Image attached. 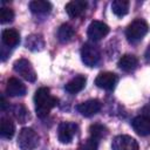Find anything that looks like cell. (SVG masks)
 Returning <instances> with one entry per match:
<instances>
[{
  "instance_id": "obj_1",
  "label": "cell",
  "mask_w": 150,
  "mask_h": 150,
  "mask_svg": "<svg viewBox=\"0 0 150 150\" xmlns=\"http://www.w3.org/2000/svg\"><path fill=\"white\" fill-rule=\"evenodd\" d=\"M59 100L55 96L50 95V91L46 87H41L35 91L34 95V103H35V111L36 115L41 118L46 117L49 111L56 107Z\"/></svg>"
},
{
  "instance_id": "obj_2",
  "label": "cell",
  "mask_w": 150,
  "mask_h": 150,
  "mask_svg": "<svg viewBox=\"0 0 150 150\" xmlns=\"http://www.w3.org/2000/svg\"><path fill=\"white\" fill-rule=\"evenodd\" d=\"M149 30V26L148 23L143 20V19H135L128 27L125 30V35L129 42H138L141 41L145 34Z\"/></svg>"
},
{
  "instance_id": "obj_3",
  "label": "cell",
  "mask_w": 150,
  "mask_h": 150,
  "mask_svg": "<svg viewBox=\"0 0 150 150\" xmlns=\"http://www.w3.org/2000/svg\"><path fill=\"white\" fill-rule=\"evenodd\" d=\"M18 145L21 150H34L39 145V135L32 128H22L18 136Z\"/></svg>"
},
{
  "instance_id": "obj_4",
  "label": "cell",
  "mask_w": 150,
  "mask_h": 150,
  "mask_svg": "<svg viewBox=\"0 0 150 150\" xmlns=\"http://www.w3.org/2000/svg\"><path fill=\"white\" fill-rule=\"evenodd\" d=\"M82 62L88 67H96L101 60V52L97 46L93 43H84L81 48Z\"/></svg>"
},
{
  "instance_id": "obj_5",
  "label": "cell",
  "mask_w": 150,
  "mask_h": 150,
  "mask_svg": "<svg viewBox=\"0 0 150 150\" xmlns=\"http://www.w3.org/2000/svg\"><path fill=\"white\" fill-rule=\"evenodd\" d=\"M14 71L18 73L21 77H23L25 80H27L28 82H34L36 80V73L35 69L33 68L32 63L27 60V59H19L14 62L13 64Z\"/></svg>"
},
{
  "instance_id": "obj_6",
  "label": "cell",
  "mask_w": 150,
  "mask_h": 150,
  "mask_svg": "<svg viewBox=\"0 0 150 150\" xmlns=\"http://www.w3.org/2000/svg\"><path fill=\"white\" fill-rule=\"evenodd\" d=\"M79 127L76 123L73 122H62L59 125L57 130V138L62 144H68L73 141L74 136L77 134Z\"/></svg>"
},
{
  "instance_id": "obj_7",
  "label": "cell",
  "mask_w": 150,
  "mask_h": 150,
  "mask_svg": "<svg viewBox=\"0 0 150 150\" xmlns=\"http://www.w3.org/2000/svg\"><path fill=\"white\" fill-rule=\"evenodd\" d=\"M109 27L107 23L98 21V20H94L90 22V25L88 26V36L90 38V40L93 41H100L102 40L104 36L108 35L109 33Z\"/></svg>"
},
{
  "instance_id": "obj_8",
  "label": "cell",
  "mask_w": 150,
  "mask_h": 150,
  "mask_svg": "<svg viewBox=\"0 0 150 150\" xmlns=\"http://www.w3.org/2000/svg\"><path fill=\"white\" fill-rule=\"evenodd\" d=\"M112 150H138V143L135 138L128 135H118L112 139Z\"/></svg>"
},
{
  "instance_id": "obj_9",
  "label": "cell",
  "mask_w": 150,
  "mask_h": 150,
  "mask_svg": "<svg viewBox=\"0 0 150 150\" xmlns=\"http://www.w3.org/2000/svg\"><path fill=\"white\" fill-rule=\"evenodd\" d=\"M116 83H117V76L116 74L110 73V71L100 73L95 79V84L98 88L105 89V90H112Z\"/></svg>"
},
{
  "instance_id": "obj_10",
  "label": "cell",
  "mask_w": 150,
  "mask_h": 150,
  "mask_svg": "<svg viewBox=\"0 0 150 150\" xmlns=\"http://www.w3.org/2000/svg\"><path fill=\"white\" fill-rule=\"evenodd\" d=\"M101 108L102 103L98 100H88L77 105V111L84 117H90L97 114L101 110Z\"/></svg>"
},
{
  "instance_id": "obj_11",
  "label": "cell",
  "mask_w": 150,
  "mask_h": 150,
  "mask_svg": "<svg viewBox=\"0 0 150 150\" xmlns=\"http://www.w3.org/2000/svg\"><path fill=\"white\" fill-rule=\"evenodd\" d=\"M131 125H132L134 130L139 136H148V135H150V117L149 116H145V115L136 116L132 120Z\"/></svg>"
},
{
  "instance_id": "obj_12",
  "label": "cell",
  "mask_w": 150,
  "mask_h": 150,
  "mask_svg": "<svg viewBox=\"0 0 150 150\" xmlns=\"http://www.w3.org/2000/svg\"><path fill=\"white\" fill-rule=\"evenodd\" d=\"M27 89L26 86L18 79L15 77H11L7 81V86H6V93L9 96L16 97V96H23L26 94Z\"/></svg>"
},
{
  "instance_id": "obj_13",
  "label": "cell",
  "mask_w": 150,
  "mask_h": 150,
  "mask_svg": "<svg viewBox=\"0 0 150 150\" xmlns=\"http://www.w3.org/2000/svg\"><path fill=\"white\" fill-rule=\"evenodd\" d=\"M86 8H87V1H84V0H73V1H69L66 5V7H64L67 14L70 18H73V19L79 18L80 15H82L84 13Z\"/></svg>"
},
{
  "instance_id": "obj_14",
  "label": "cell",
  "mask_w": 150,
  "mask_h": 150,
  "mask_svg": "<svg viewBox=\"0 0 150 150\" xmlns=\"http://www.w3.org/2000/svg\"><path fill=\"white\" fill-rule=\"evenodd\" d=\"M138 66V60L135 55L132 54H124L120 60H118V67L127 73L134 71Z\"/></svg>"
},
{
  "instance_id": "obj_15",
  "label": "cell",
  "mask_w": 150,
  "mask_h": 150,
  "mask_svg": "<svg viewBox=\"0 0 150 150\" xmlns=\"http://www.w3.org/2000/svg\"><path fill=\"white\" fill-rule=\"evenodd\" d=\"M87 79L83 75H77L74 79H71L66 86H64V90L69 94H76L79 91H81L84 86H86Z\"/></svg>"
},
{
  "instance_id": "obj_16",
  "label": "cell",
  "mask_w": 150,
  "mask_h": 150,
  "mask_svg": "<svg viewBox=\"0 0 150 150\" xmlns=\"http://www.w3.org/2000/svg\"><path fill=\"white\" fill-rule=\"evenodd\" d=\"M1 39H2V42L8 47H15L20 42L19 32L13 28H7V29L2 30Z\"/></svg>"
},
{
  "instance_id": "obj_17",
  "label": "cell",
  "mask_w": 150,
  "mask_h": 150,
  "mask_svg": "<svg viewBox=\"0 0 150 150\" xmlns=\"http://www.w3.org/2000/svg\"><path fill=\"white\" fill-rule=\"evenodd\" d=\"M29 9L35 14H46L52 9V4L45 0H33L29 2Z\"/></svg>"
},
{
  "instance_id": "obj_18",
  "label": "cell",
  "mask_w": 150,
  "mask_h": 150,
  "mask_svg": "<svg viewBox=\"0 0 150 150\" xmlns=\"http://www.w3.org/2000/svg\"><path fill=\"white\" fill-rule=\"evenodd\" d=\"M75 34V30L74 28L69 25V23H63L59 27V30H57V39L60 42L62 43H66V42H69L73 36Z\"/></svg>"
},
{
  "instance_id": "obj_19",
  "label": "cell",
  "mask_w": 150,
  "mask_h": 150,
  "mask_svg": "<svg viewBox=\"0 0 150 150\" xmlns=\"http://www.w3.org/2000/svg\"><path fill=\"white\" fill-rule=\"evenodd\" d=\"M26 47L33 52L42 50L45 47V41H43L42 36L36 35V34H32V35L26 38Z\"/></svg>"
},
{
  "instance_id": "obj_20",
  "label": "cell",
  "mask_w": 150,
  "mask_h": 150,
  "mask_svg": "<svg viewBox=\"0 0 150 150\" xmlns=\"http://www.w3.org/2000/svg\"><path fill=\"white\" fill-rule=\"evenodd\" d=\"M0 132H1V136L4 138H7V139H11L15 132V125L13 123V121L11 118H7V117H2L1 118V128H0Z\"/></svg>"
},
{
  "instance_id": "obj_21",
  "label": "cell",
  "mask_w": 150,
  "mask_h": 150,
  "mask_svg": "<svg viewBox=\"0 0 150 150\" xmlns=\"http://www.w3.org/2000/svg\"><path fill=\"white\" fill-rule=\"evenodd\" d=\"M111 11L117 16H124L129 12V1H127V0H115V1H112Z\"/></svg>"
},
{
  "instance_id": "obj_22",
  "label": "cell",
  "mask_w": 150,
  "mask_h": 150,
  "mask_svg": "<svg viewBox=\"0 0 150 150\" xmlns=\"http://www.w3.org/2000/svg\"><path fill=\"white\" fill-rule=\"evenodd\" d=\"M89 132H90V137H94L95 139L98 141L101 138H104L108 135V129L105 125L101 123H95L89 127Z\"/></svg>"
},
{
  "instance_id": "obj_23",
  "label": "cell",
  "mask_w": 150,
  "mask_h": 150,
  "mask_svg": "<svg viewBox=\"0 0 150 150\" xmlns=\"http://www.w3.org/2000/svg\"><path fill=\"white\" fill-rule=\"evenodd\" d=\"M12 111H13L14 117H15L20 123H25V122L29 118V111H28V109H27L25 105H22V104H16V105H14L13 109H12Z\"/></svg>"
},
{
  "instance_id": "obj_24",
  "label": "cell",
  "mask_w": 150,
  "mask_h": 150,
  "mask_svg": "<svg viewBox=\"0 0 150 150\" xmlns=\"http://www.w3.org/2000/svg\"><path fill=\"white\" fill-rule=\"evenodd\" d=\"M14 20V12L13 9L8 7H2L0 11V22L1 23H8Z\"/></svg>"
},
{
  "instance_id": "obj_25",
  "label": "cell",
  "mask_w": 150,
  "mask_h": 150,
  "mask_svg": "<svg viewBox=\"0 0 150 150\" xmlns=\"http://www.w3.org/2000/svg\"><path fill=\"white\" fill-rule=\"evenodd\" d=\"M97 148H98V141L95 139L94 137H89L80 144L79 150H97Z\"/></svg>"
},
{
  "instance_id": "obj_26",
  "label": "cell",
  "mask_w": 150,
  "mask_h": 150,
  "mask_svg": "<svg viewBox=\"0 0 150 150\" xmlns=\"http://www.w3.org/2000/svg\"><path fill=\"white\" fill-rule=\"evenodd\" d=\"M144 59H145L146 62H150V45L148 46V48H146V50L144 53Z\"/></svg>"
}]
</instances>
